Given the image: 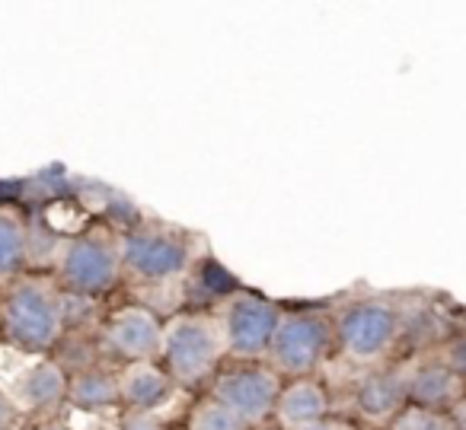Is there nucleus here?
Wrapping results in <instances>:
<instances>
[{
    "instance_id": "obj_16",
    "label": "nucleus",
    "mask_w": 466,
    "mask_h": 430,
    "mask_svg": "<svg viewBox=\"0 0 466 430\" xmlns=\"http://www.w3.org/2000/svg\"><path fill=\"white\" fill-rule=\"evenodd\" d=\"M20 258H23V230L14 220L0 217V277L10 275L20 265Z\"/></svg>"
},
{
    "instance_id": "obj_12",
    "label": "nucleus",
    "mask_w": 466,
    "mask_h": 430,
    "mask_svg": "<svg viewBox=\"0 0 466 430\" xmlns=\"http://www.w3.org/2000/svg\"><path fill=\"white\" fill-rule=\"evenodd\" d=\"M402 398H406V385L396 376H390V373H383V376H370L368 383L361 385V392H358V408L368 417H387L400 408Z\"/></svg>"
},
{
    "instance_id": "obj_1",
    "label": "nucleus",
    "mask_w": 466,
    "mask_h": 430,
    "mask_svg": "<svg viewBox=\"0 0 466 430\" xmlns=\"http://www.w3.org/2000/svg\"><path fill=\"white\" fill-rule=\"evenodd\" d=\"M7 325L16 341L29 347H46L58 335V309L42 287L23 284L7 303Z\"/></svg>"
},
{
    "instance_id": "obj_9",
    "label": "nucleus",
    "mask_w": 466,
    "mask_h": 430,
    "mask_svg": "<svg viewBox=\"0 0 466 430\" xmlns=\"http://www.w3.org/2000/svg\"><path fill=\"white\" fill-rule=\"evenodd\" d=\"M112 345L128 357H147L160 347V325L144 309H128L112 322Z\"/></svg>"
},
{
    "instance_id": "obj_13",
    "label": "nucleus",
    "mask_w": 466,
    "mask_h": 430,
    "mask_svg": "<svg viewBox=\"0 0 466 430\" xmlns=\"http://www.w3.org/2000/svg\"><path fill=\"white\" fill-rule=\"evenodd\" d=\"M20 402L29 408H42V405H52L55 398L65 395V373L55 364H35L26 376L20 379Z\"/></svg>"
},
{
    "instance_id": "obj_8",
    "label": "nucleus",
    "mask_w": 466,
    "mask_h": 430,
    "mask_svg": "<svg viewBox=\"0 0 466 430\" xmlns=\"http://www.w3.org/2000/svg\"><path fill=\"white\" fill-rule=\"evenodd\" d=\"M65 277L77 290H103L116 277V262L99 243H74L65 255Z\"/></svg>"
},
{
    "instance_id": "obj_3",
    "label": "nucleus",
    "mask_w": 466,
    "mask_h": 430,
    "mask_svg": "<svg viewBox=\"0 0 466 430\" xmlns=\"http://www.w3.org/2000/svg\"><path fill=\"white\" fill-rule=\"evenodd\" d=\"M163 347H167V360H169V366H173V373L179 379H186V383L198 379L201 373L214 364V357H218L214 332L198 319L176 322V325L169 328Z\"/></svg>"
},
{
    "instance_id": "obj_19",
    "label": "nucleus",
    "mask_w": 466,
    "mask_h": 430,
    "mask_svg": "<svg viewBox=\"0 0 466 430\" xmlns=\"http://www.w3.org/2000/svg\"><path fill=\"white\" fill-rule=\"evenodd\" d=\"M14 421V408L4 395H0V430H7V424Z\"/></svg>"
},
{
    "instance_id": "obj_17",
    "label": "nucleus",
    "mask_w": 466,
    "mask_h": 430,
    "mask_svg": "<svg viewBox=\"0 0 466 430\" xmlns=\"http://www.w3.org/2000/svg\"><path fill=\"white\" fill-rule=\"evenodd\" d=\"M195 430H243V421L224 405H205L195 417Z\"/></svg>"
},
{
    "instance_id": "obj_7",
    "label": "nucleus",
    "mask_w": 466,
    "mask_h": 430,
    "mask_svg": "<svg viewBox=\"0 0 466 430\" xmlns=\"http://www.w3.org/2000/svg\"><path fill=\"white\" fill-rule=\"evenodd\" d=\"M125 262L144 277H167L186 265V249L167 236H131L125 243Z\"/></svg>"
},
{
    "instance_id": "obj_2",
    "label": "nucleus",
    "mask_w": 466,
    "mask_h": 430,
    "mask_svg": "<svg viewBox=\"0 0 466 430\" xmlns=\"http://www.w3.org/2000/svg\"><path fill=\"white\" fill-rule=\"evenodd\" d=\"M272 357L281 370L304 373L319 360L326 347V325L313 315H288L275 325L272 335Z\"/></svg>"
},
{
    "instance_id": "obj_21",
    "label": "nucleus",
    "mask_w": 466,
    "mask_h": 430,
    "mask_svg": "<svg viewBox=\"0 0 466 430\" xmlns=\"http://www.w3.org/2000/svg\"><path fill=\"white\" fill-rule=\"evenodd\" d=\"M421 430H451V427H447L444 421H438V417H428L425 427H421Z\"/></svg>"
},
{
    "instance_id": "obj_11",
    "label": "nucleus",
    "mask_w": 466,
    "mask_h": 430,
    "mask_svg": "<svg viewBox=\"0 0 466 430\" xmlns=\"http://www.w3.org/2000/svg\"><path fill=\"white\" fill-rule=\"evenodd\" d=\"M167 392H169L167 376L160 370H154L150 364L131 366L122 376V395L131 405H137V408H154V405H160L167 398Z\"/></svg>"
},
{
    "instance_id": "obj_18",
    "label": "nucleus",
    "mask_w": 466,
    "mask_h": 430,
    "mask_svg": "<svg viewBox=\"0 0 466 430\" xmlns=\"http://www.w3.org/2000/svg\"><path fill=\"white\" fill-rule=\"evenodd\" d=\"M425 421H428V415H421V411L415 415V411H412V415H409L396 430H421V427H425Z\"/></svg>"
},
{
    "instance_id": "obj_15",
    "label": "nucleus",
    "mask_w": 466,
    "mask_h": 430,
    "mask_svg": "<svg viewBox=\"0 0 466 430\" xmlns=\"http://www.w3.org/2000/svg\"><path fill=\"white\" fill-rule=\"evenodd\" d=\"M71 395L80 408H106V405H112V398H116V385L106 376L93 373V376H80L77 383H74Z\"/></svg>"
},
{
    "instance_id": "obj_6",
    "label": "nucleus",
    "mask_w": 466,
    "mask_h": 430,
    "mask_svg": "<svg viewBox=\"0 0 466 430\" xmlns=\"http://www.w3.org/2000/svg\"><path fill=\"white\" fill-rule=\"evenodd\" d=\"M342 345L349 347L351 357L368 360L380 354L396 335V315L387 306H355L339 322Z\"/></svg>"
},
{
    "instance_id": "obj_5",
    "label": "nucleus",
    "mask_w": 466,
    "mask_h": 430,
    "mask_svg": "<svg viewBox=\"0 0 466 430\" xmlns=\"http://www.w3.org/2000/svg\"><path fill=\"white\" fill-rule=\"evenodd\" d=\"M279 325V313L272 303L256 300V296H240L233 300L230 313H227V338L230 347L240 354H259L262 347H268Z\"/></svg>"
},
{
    "instance_id": "obj_4",
    "label": "nucleus",
    "mask_w": 466,
    "mask_h": 430,
    "mask_svg": "<svg viewBox=\"0 0 466 430\" xmlns=\"http://www.w3.org/2000/svg\"><path fill=\"white\" fill-rule=\"evenodd\" d=\"M279 398V385L268 373L259 370H243L230 373L218 383V405H224L230 415L240 421H256L262 417Z\"/></svg>"
},
{
    "instance_id": "obj_10",
    "label": "nucleus",
    "mask_w": 466,
    "mask_h": 430,
    "mask_svg": "<svg viewBox=\"0 0 466 430\" xmlns=\"http://www.w3.org/2000/svg\"><path fill=\"white\" fill-rule=\"evenodd\" d=\"M279 415H281V421L291 424V427H298V430L307 427V424L323 421V415H326L323 389L313 383L291 385V389L279 398Z\"/></svg>"
},
{
    "instance_id": "obj_22",
    "label": "nucleus",
    "mask_w": 466,
    "mask_h": 430,
    "mask_svg": "<svg viewBox=\"0 0 466 430\" xmlns=\"http://www.w3.org/2000/svg\"><path fill=\"white\" fill-rule=\"evenodd\" d=\"M300 430H342V427H336V424H323V421H317V424H307V427H300Z\"/></svg>"
},
{
    "instance_id": "obj_20",
    "label": "nucleus",
    "mask_w": 466,
    "mask_h": 430,
    "mask_svg": "<svg viewBox=\"0 0 466 430\" xmlns=\"http://www.w3.org/2000/svg\"><path fill=\"white\" fill-rule=\"evenodd\" d=\"M125 430H160V427H157L154 421H147V417H137V421H131Z\"/></svg>"
},
{
    "instance_id": "obj_23",
    "label": "nucleus",
    "mask_w": 466,
    "mask_h": 430,
    "mask_svg": "<svg viewBox=\"0 0 466 430\" xmlns=\"http://www.w3.org/2000/svg\"><path fill=\"white\" fill-rule=\"evenodd\" d=\"M48 430H65V427H48Z\"/></svg>"
},
{
    "instance_id": "obj_14",
    "label": "nucleus",
    "mask_w": 466,
    "mask_h": 430,
    "mask_svg": "<svg viewBox=\"0 0 466 430\" xmlns=\"http://www.w3.org/2000/svg\"><path fill=\"white\" fill-rule=\"evenodd\" d=\"M453 373L447 366H421L412 379H409V395L419 405H441L453 395Z\"/></svg>"
}]
</instances>
